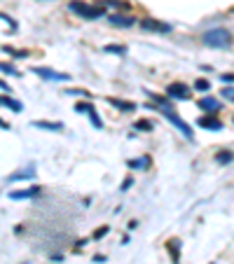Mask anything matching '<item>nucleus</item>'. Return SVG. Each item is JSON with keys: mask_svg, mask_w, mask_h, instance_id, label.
Here are the masks:
<instances>
[{"mask_svg": "<svg viewBox=\"0 0 234 264\" xmlns=\"http://www.w3.org/2000/svg\"><path fill=\"white\" fill-rule=\"evenodd\" d=\"M140 26L145 28V31H155V33H169L171 31V23H159L155 19H143Z\"/></svg>", "mask_w": 234, "mask_h": 264, "instance_id": "obj_6", "label": "nucleus"}, {"mask_svg": "<svg viewBox=\"0 0 234 264\" xmlns=\"http://www.w3.org/2000/svg\"><path fill=\"white\" fill-rule=\"evenodd\" d=\"M33 176H35V173L33 171H23V173H12V176H9V182H14V180H31Z\"/></svg>", "mask_w": 234, "mask_h": 264, "instance_id": "obj_16", "label": "nucleus"}, {"mask_svg": "<svg viewBox=\"0 0 234 264\" xmlns=\"http://www.w3.org/2000/svg\"><path fill=\"white\" fill-rule=\"evenodd\" d=\"M108 21L113 23V26H119V28H131L133 23H136V19H133V16H126V14H110Z\"/></svg>", "mask_w": 234, "mask_h": 264, "instance_id": "obj_7", "label": "nucleus"}, {"mask_svg": "<svg viewBox=\"0 0 234 264\" xmlns=\"http://www.w3.org/2000/svg\"><path fill=\"white\" fill-rule=\"evenodd\" d=\"M148 96H150V101H155V103H157V105H159V108H162V110H173V108H171V103L166 101L164 96H159V93H152V91H150Z\"/></svg>", "mask_w": 234, "mask_h": 264, "instance_id": "obj_14", "label": "nucleus"}, {"mask_svg": "<svg viewBox=\"0 0 234 264\" xmlns=\"http://www.w3.org/2000/svg\"><path fill=\"white\" fill-rule=\"evenodd\" d=\"M195 89H197V91H209V89H211V82H209V80H197V82H195Z\"/></svg>", "mask_w": 234, "mask_h": 264, "instance_id": "obj_21", "label": "nucleus"}, {"mask_svg": "<svg viewBox=\"0 0 234 264\" xmlns=\"http://www.w3.org/2000/svg\"><path fill=\"white\" fill-rule=\"evenodd\" d=\"M106 234H108V227H101V229H99V232L94 234V239H103V236H106Z\"/></svg>", "mask_w": 234, "mask_h": 264, "instance_id": "obj_28", "label": "nucleus"}, {"mask_svg": "<svg viewBox=\"0 0 234 264\" xmlns=\"http://www.w3.org/2000/svg\"><path fill=\"white\" fill-rule=\"evenodd\" d=\"M0 19H2V21H7V23H9V28H16V21L12 19V16H7V14H0Z\"/></svg>", "mask_w": 234, "mask_h": 264, "instance_id": "obj_27", "label": "nucleus"}, {"mask_svg": "<svg viewBox=\"0 0 234 264\" xmlns=\"http://www.w3.org/2000/svg\"><path fill=\"white\" fill-rule=\"evenodd\" d=\"M232 78H234L232 73H227V75H223V78H220V80H223V82H225V85L230 87V85H232Z\"/></svg>", "mask_w": 234, "mask_h": 264, "instance_id": "obj_31", "label": "nucleus"}, {"mask_svg": "<svg viewBox=\"0 0 234 264\" xmlns=\"http://www.w3.org/2000/svg\"><path fill=\"white\" fill-rule=\"evenodd\" d=\"M133 129H136V131H152V122H148V119H138V122L133 124Z\"/></svg>", "mask_w": 234, "mask_h": 264, "instance_id": "obj_18", "label": "nucleus"}, {"mask_svg": "<svg viewBox=\"0 0 234 264\" xmlns=\"http://www.w3.org/2000/svg\"><path fill=\"white\" fill-rule=\"evenodd\" d=\"M106 101L110 105H115L117 110H124V112H133L136 110V103H131V101H119V98H106Z\"/></svg>", "mask_w": 234, "mask_h": 264, "instance_id": "obj_11", "label": "nucleus"}, {"mask_svg": "<svg viewBox=\"0 0 234 264\" xmlns=\"http://www.w3.org/2000/svg\"><path fill=\"white\" fill-rule=\"evenodd\" d=\"M89 119H92V124L96 126V129H103V122H101V117H99V112H96V110H92V112H89Z\"/></svg>", "mask_w": 234, "mask_h": 264, "instance_id": "obj_20", "label": "nucleus"}, {"mask_svg": "<svg viewBox=\"0 0 234 264\" xmlns=\"http://www.w3.org/2000/svg\"><path fill=\"white\" fill-rule=\"evenodd\" d=\"M31 126H35V129H45V131H63L61 122H42V119H35V122H31Z\"/></svg>", "mask_w": 234, "mask_h": 264, "instance_id": "obj_10", "label": "nucleus"}, {"mask_svg": "<svg viewBox=\"0 0 234 264\" xmlns=\"http://www.w3.org/2000/svg\"><path fill=\"white\" fill-rule=\"evenodd\" d=\"M178 246H180V241H178V239H171V241L166 243V248L171 250V255H173V262H178V257H180Z\"/></svg>", "mask_w": 234, "mask_h": 264, "instance_id": "obj_15", "label": "nucleus"}, {"mask_svg": "<svg viewBox=\"0 0 234 264\" xmlns=\"http://www.w3.org/2000/svg\"><path fill=\"white\" fill-rule=\"evenodd\" d=\"M40 194V187H28V189H19V192H9V199L21 201V199H33Z\"/></svg>", "mask_w": 234, "mask_h": 264, "instance_id": "obj_9", "label": "nucleus"}, {"mask_svg": "<svg viewBox=\"0 0 234 264\" xmlns=\"http://www.w3.org/2000/svg\"><path fill=\"white\" fill-rule=\"evenodd\" d=\"M199 105H202L206 112H218V110H220V101L211 98V96H204L202 101H199Z\"/></svg>", "mask_w": 234, "mask_h": 264, "instance_id": "obj_12", "label": "nucleus"}, {"mask_svg": "<svg viewBox=\"0 0 234 264\" xmlns=\"http://www.w3.org/2000/svg\"><path fill=\"white\" fill-rule=\"evenodd\" d=\"M0 73H7V75H14V78H21V73L14 68V66H9V63H0Z\"/></svg>", "mask_w": 234, "mask_h": 264, "instance_id": "obj_17", "label": "nucleus"}, {"mask_svg": "<svg viewBox=\"0 0 234 264\" xmlns=\"http://www.w3.org/2000/svg\"><path fill=\"white\" fill-rule=\"evenodd\" d=\"M199 126L202 129H209V131H220L223 129V122H220L218 117H211V115H206V117H199Z\"/></svg>", "mask_w": 234, "mask_h": 264, "instance_id": "obj_8", "label": "nucleus"}, {"mask_svg": "<svg viewBox=\"0 0 234 264\" xmlns=\"http://www.w3.org/2000/svg\"><path fill=\"white\" fill-rule=\"evenodd\" d=\"M166 93L176 98V101H187L190 98V87L185 82H171V85L166 87Z\"/></svg>", "mask_w": 234, "mask_h": 264, "instance_id": "obj_5", "label": "nucleus"}, {"mask_svg": "<svg viewBox=\"0 0 234 264\" xmlns=\"http://www.w3.org/2000/svg\"><path fill=\"white\" fill-rule=\"evenodd\" d=\"M131 185H133V180H131V178H126L124 182H122V187H119V189H122V192H126V189H129Z\"/></svg>", "mask_w": 234, "mask_h": 264, "instance_id": "obj_30", "label": "nucleus"}, {"mask_svg": "<svg viewBox=\"0 0 234 264\" xmlns=\"http://www.w3.org/2000/svg\"><path fill=\"white\" fill-rule=\"evenodd\" d=\"M106 52H113V54H124V47H122V45H106Z\"/></svg>", "mask_w": 234, "mask_h": 264, "instance_id": "obj_23", "label": "nucleus"}, {"mask_svg": "<svg viewBox=\"0 0 234 264\" xmlns=\"http://www.w3.org/2000/svg\"><path fill=\"white\" fill-rule=\"evenodd\" d=\"M106 7H119V9H129L126 5H122L119 0H106Z\"/></svg>", "mask_w": 234, "mask_h": 264, "instance_id": "obj_25", "label": "nucleus"}, {"mask_svg": "<svg viewBox=\"0 0 234 264\" xmlns=\"http://www.w3.org/2000/svg\"><path fill=\"white\" fill-rule=\"evenodd\" d=\"M0 129H5V131H7V129H9V124H7V122H5V119H0Z\"/></svg>", "mask_w": 234, "mask_h": 264, "instance_id": "obj_33", "label": "nucleus"}, {"mask_svg": "<svg viewBox=\"0 0 234 264\" xmlns=\"http://www.w3.org/2000/svg\"><path fill=\"white\" fill-rule=\"evenodd\" d=\"M232 162V152L225 150V155H218V164H230Z\"/></svg>", "mask_w": 234, "mask_h": 264, "instance_id": "obj_24", "label": "nucleus"}, {"mask_svg": "<svg viewBox=\"0 0 234 264\" xmlns=\"http://www.w3.org/2000/svg\"><path fill=\"white\" fill-rule=\"evenodd\" d=\"M220 96H225L227 101H232V87H227V89H223V93Z\"/></svg>", "mask_w": 234, "mask_h": 264, "instance_id": "obj_29", "label": "nucleus"}, {"mask_svg": "<svg viewBox=\"0 0 234 264\" xmlns=\"http://www.w3.org/2000/svg\"><path fill=\"white\" fill-rule=\"evenodd\" d=\"M66 96H85V98H89L92 93L85 91V89H68V91H66Z\"/></svg>", "mask_w": 234, "mask_h": 264, "instance_id": "obj_22", "label": "nucleus"}, {"mask_svg": "<svg viewBox=\"0 0 234 264\" xmlns=\"http://www.w3.org/2000/svg\"><path fill=\"white\" fill-rule=\"evenodd\" d=\"M33 73L38 75V78H45L49 82H70V75L68 73H59V70H52V68H45V66H33Z\"/></svg>", "mask_w": 234, "mask_h": 264, "instance_id": "obj_3", "label": "nucleus"}, {"mask_svg": "<svg viewBox=\"0 0 234 264\" xmlns=\"http://www.w3.org/2000/svg\"><path fill=\"white\" fill-rule=\"evenodd\" d=\"M75 110H78V112H92V105H89V103H78V105H75Z\"/></svg>", "mask_w": 234, "mask_h": 264, "instance_id": "obj_26", "label": "nucleus"}, {"mask_svg": "<svg viewBox=\"0 0 234 264\" xmlns=\"http://www.w3.org/2000/svg\"><path fill=\"white\" fill-rule=\"evenodd\" d=\"M162 112H164V117H166V119H169V122H171V124L176 126V129H178V131L183 133V136H185L187 140H192V138H195V133H192V129H190V124L180 119V117H178V112H176V110H162Z\"/></svg>", "mask_w": 234, "mask_h": 264, "instance_id": "obj_4", "label": "nucleus"}, {"mask_svg": "<svg viewBox=\"0 0 234 264\" xmlns=\"http://www.w3.org/2000/svg\"><path fill=\"white\" fill-rule=\"evenodd\" d=\"M204 45L206 47H216V49H227L232 45V33L227 28H213V31L204 33Z\"/></svg>", "mask_w": 234, "mask_h": 264, "instance_id": "obj_2", "label": "nucleus"}, {"mask_svg": "<svg viewBox=\"0 0 234 264\" xmlns=\"http://www.w3.org/2000/svg\"><path fill=\"white\" fill-rule=\"evenodd\" d=\"M148 157H143V159H133V162H129V169H143V166H148Z\"/></svg>", "mask_w": 234, "mask_h": 264, "instance_id": "obj_19", "label": "nucleus"}, {"mask_svg": "<svg viewBox=\"0 0 234 264\" xmlns=\"http://www.w3.org/2000/svg\"><path fill=\"white\" fill-rule=\"evenodd\" d=\"M0 89H2V91H12V89H9V85L5 82V80H0Z\"/></svg>", "mask_w": 234, "mask_h": 264, "instance_id": "obj_32", "label": "nucleus"}, {"mask_svg": "<svg viewBox=\"0 0 234 264\" xmlns=\"http://www.w3.org/2000/svg\"><path fill=\"white\" fill-rule=\"evenodd\" d=\"M68 9L75 12L78 16H82V19H89V21L101 19V16L106 14V7H103V5H89V2H82V0H73L68 5Z\"/></svg>", "mask_w": 234, "mask_h": 264, "instance_id": "obj_1", "label": "nucleus"}, {"mask_svg": "<svg viewBox=\"0 0 234 264\" xmlns=\"http://www.w3.org/2000/svg\"><path fill=\"white\" fill-rule=\"evenodd\" d=\"M0 105H5V108L14 110V112H21L23 105L19 101H12V98H7V96H0Z\"/></svg>", "mask_w": 234, "mask_h": 264, "instance_id": "obj_13", "label": "nucleus"}]
</instances>
